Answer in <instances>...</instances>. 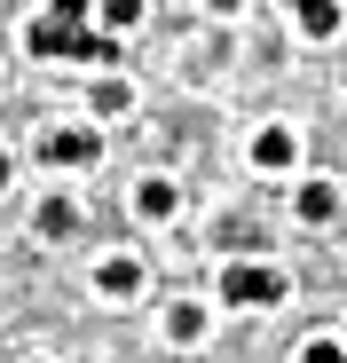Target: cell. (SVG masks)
<instances>
[{
  "label": "cell",
  "mask_w": 347,
  "mask_h": 363,
  "mask_svg": "<svg viewBox=\"0 0 347 363\" xmlns=\"http://www.w3.org/2000/svg\"><path fill=\"white\" fill-rule=\"evenodd\" d=\"M213 300L229 316H245V308H284V300H292V277H284L276 261H221V277H213Z\"/></svg>",
  "instance_id": "6da1fadb"
},
{
  "label": "cell",
  "mask_w": 347,
  "mask_h": 363,
  "mask_svg": "<svg viewBox=\"0 0 347 363\" xmlns=\"http://www.w3.org/2000/svg\"><path fill=\"white\" fill-rule=\"evenodd\" d=\"M32 158L47 174H95L103 166V127H87V118H47L32 135Z\"/></svg>",
  "instance_id": "7a4b0ae2"
},
{
  "label": "cell",
  "mask_w": 347,
  "mask_h": 363,
  "mask_svg": "<svg viewBox=\"0 0 347 363\" xmlns=\"http://www.w3.org/2000/svg\"><path fill=\"white\" fill-rule=\"evenodd\" d=\"M245 166L253 174H300V127L292 118H268V127H253V143H245Z\"/></svg>",
  "instance_id": "3957f363"
},
{
  "label": "cell",
  "mask_w": 347,
  "mask_h": 363,
  "mask_svg": "<svg viewBox=\"0 0 347 363\" xmlns=\"http://www.w3.org/2000/svg\"><path fill=\"white\" fill-rule=\"evenodd\" d=\"M87 284H95V300H142L150 292V253H95Z\"/></svg>",
  "instance_id": "277c9868"
},
{
  "label": "cell",
  "mask_w": 347,
  "mask_h": 363,
  "mask_svg": "<svg viewBox=\"0 0 347 363\" xmlns=\"http://www.w3.org/2000/svg\"><path fill=\"white\" fill-rule=\"evenodd\" d=\"M127 213L142 229H166L174 213H182V182L174 174H135V190H127Z\"/></svg>",
  "instance_id": "5b68a950"
},
{
  "label": "cell",
  "mask_w": 347,
  "mask_h": 363,
  "mask_svg": "<svg viewBox=\"0 0 347 363\" xmlns=\"http://www.w3.org/2000/svg\"><path fill=\"white\" fill-rule=\"evenodd\" d=\"M339 206H347V190H339L331 174H300V182H292V221H300V229H331Z\"/></svg>",
  "instance_id": "8992f818"
},
{
  "label": "cell",
  "mask_w": 347,
  "mask_h": 363,
  "mask_svg": "<svg viewBox=\"0 0 347 363\" xmlns=\"http://www.w3.org/2000/svg\"><path fill=\"white\" fill-rule=\"evenodd\" d=\"M158 340H166V347H182V355H198V347L213 340V308H205V300H166Z\"/></svg>",
  "instance_id": "52a82bcc"
},
{
  "label": "cell",
  "mask_w": 347,
  "mask_h": 363,
  "mask_svg": "<svg viewBox=\"0 0 347 363\" xmlns=\"http://www.w3.org/2000/svg\"><path fill=\"white\" fill-rule=\"evenodd\" d=\"M127 111H135V79H119V72L87 79V127H110V118H127Z\"/></svg>",
  "instance_id": "ba28073f"
},
{
  "label": "cell",
  "mask_w": 347,
  "mask_h": 363,
  "mask_svg": "<svg viewBox=\"0 0 347 363\" xmlns=\"http://www.w3.org/2000/svg\"><path fill=\"white\" fill-rule=\"evenodd\" d=\"M32 229L47 237V245H64V237L79 229V190H40V206H32Z\"/></svg>",
  "instance_id": "9c48e42d"
},
{
  "label": "cell",
  "mask_w": 347,
  "mask_h": 363,
  "mask_svg": "<svg viewBox=\"0 0 347 363\" xmlns=\"http://www.w3.org/2000/svg\"><path fill=\"white\" fill-rule=\"evenodd\" d=\"M24 55H40V64H64V55H72V24L64 16H24Z\"/></svg>",
  "instance_id": "30bf717a"
},
{
  "label": "cell",
  "mask_w": 347,
  "mask_h": 363,
  "mask_svg": "<svg viewBox=\"0 0 347 363\" xmlns=\"http://www.w3.org/2000/svg\"><path fill=\"white\" fill-rule=\"evenodd\" d=\"M292 32H300V40H339V32H347V9H339V0H300V9H292Z\"/></svg>",
  "instance_id": "8fae6325"
},
{
  "label": "cell",
  "mask_w": 347,
  "mask_h": 363,
  "mask_svg": "<svg viewBox=\"0 0 347 363\" xmlns=\"http://www.w3.org/2000/svg\"><path fill=\"white\" fill-rule=\"evenodd\" d=\"M142 16H150L142 0H95V16H87V24H95L103 40H127V32H142Z\"/></svg>",
  "instance_id": "7c38bea8"
},
{
  "label": "cell",
  "mask_w": 347,
  "mask_h": 363,
  "mask_svg": "<svg viewBox=\"0 0 347 363\" xmlns=\"http://www.w3.org/2000/svg\"><path fill=\"white\" fill-rule=\"evenodd\" d=\"M300 363H347V347H339V332H316V340L300 347Z\"/></svg>",
  "instance_id": "4fadbf2b"
},
{
  "label": "cell",
  "mask_w": 347,
  "mask_h": 363,
  "mask_svg": "<svg viewBox=\"0 0 347 363\" xmlns=\"http://www.w3.org/2000/svg\"><path fill=\"white\" fill-rule=\"evenodd\" d=\"M16 174H24V158H16V143H0V198L16 190Z\"/></svg>",
  "instance_id": "5bb4252c"
},
{
  "label": "cell",
  "mask_w": 347,
  "mask_h": 363,
  "mask_svg": "<svg viewBox=\"0 0 347 363\" xmlns=\"http://www.w3.org/2000/svg\"><path fill=\"white\" fill-rule=\"evenodd\" d=\"M339 347H347V324H339Z\"/></svg>",
  "instance_id": "9a60e30c"
},
{
  "label": "cell",
  "mask_w": 347,
  "mask_h": 363,
  "mask_svg": "<svg viewBox=\"0 0 347 363\" xmlns=\"http://www.w3.org/2000/svg\"><path fill=\"white\" fill-rule=\"evenodd\" d=\"M32 363H47V355H32Z\"/></svg>",
  "instance_id": "2e32d148"
}]
</instances>
